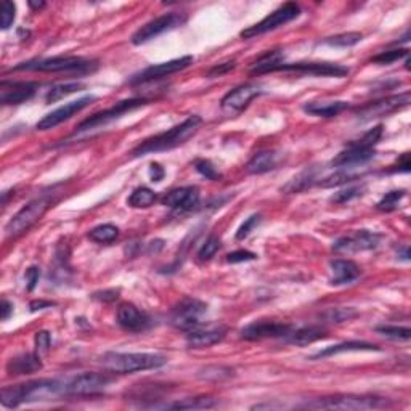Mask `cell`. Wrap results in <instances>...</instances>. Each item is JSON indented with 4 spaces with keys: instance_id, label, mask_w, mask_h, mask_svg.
I'll use <instances>...</instances> for the list:
<instances>
[{
    "instance_id": "cell-44",
    "label": "cell",
    "mask_w": 411,
    "mask_h": 411,
    "mask_svg": "<svg viewBox=\"0 0 411 411\" xmlns=\"http://www.w3.org/2000/svg\"><path fill=\"white\" fill-rule=\"evenodd\" d=\"M14 13H17V7H14L13 2H3L2 8H0V24H2L3 31L12 26L14 21Z\"/></svg>"
},
{
    "instance_id": "cell-7",
    "label": "cell",
    "mask_w": 411,
    "mask_h": 411,
    "mask_svg": "<svg viewBox=\"0 0 411 411\" xmlns=\"http://www.w3.org/2000/svg\"><path fill=\"white\" fill-rule=\"evenodd\" d=\"M147 103H148L147 98H129V100L118 101V103H116L114 106H111V108L100 111V113L90 116L89 119L82 120V123L76 127V132L72 134L71 138H76L77 135L92 132V130L103 127V125L113 123V120L119 119V118H123L124 114L130 113V111L142 108V106H145Z\"/></svg>"
},
{
    "instance_id": "cell-55",
    "label": "cell",
    "mask_w": 411,
    "mask_h": 411,
    "mask_svg": "<svg viewBox=\"0 0 411 411\" xmlns=\"http://www.w3.org/2000/svg\"><path fill=\"white\" fill-rule=\"evenodd\" d=\"M397 171L399 172H408L410 171V156H408V153H405L402 156V159H400Z\"/></svg>"
},
{
    "instance_id": "cell-12",
    "label": "cell",
    "mask_w": 411,
    "mask_h": 411,
    "mask_svg": "<svg viewBox=\"0 0 411 411\" xmlns=\"http://www.w3.org/2000/svg\"><path fill=\"white\" fill-rule=\"evenodd\" d=\"M275 71L297 72V74L317 77H344L349 74V67L336 65V63H280L273 67V72Z\"/></svg>"
},
{
    "instance_id": "cell-42",
    "label": "cell",
    "mask_w": 411,
    "mask_h": 411,
    "mask_svg": "<svg viewBox=\"0 0 411 411\" xmlns=\"http://www.w3.org/2000/svg\"><path fill=\"white\" fill-rule=\"evenodd\" d=\"M408 50L407 48H395V50L383 52L379 55L373 58V63H378V65H392V63L399 61L400 58H407Z\"/></svg>"
},
{
    "instance_id": "cell-6",
    "label": "cell",
    "mask_w": 411,
    "mask_h": 411,
    "mask_svg": "<svg viewBox=\"0 0 411 411\" xmlns=\"http://www.w3.org/2000/svg\"><path fill=\"white\" fill-rule=\"evenodd\" d=\"M96 67L95 61H89L81 56H55L43 60L28 61L14 67V71H39V72H77L87 74Z\"/></svg>"
},
{
    "instance_id": "cell-20",
    "label": "cell",
    "mask_w": 411,
    "mask_h": 411,
    "mask_svg": "<svg viewBox=\"0 0 411 411\" xmlns=\"http://www.w3.org/2000/svg\"><path fill=\"white\" fill-rule=\"evenodd\" d=\"M264 92L254 84L240 85L236 87V89L230 90L229 94L222 98L220 106L225 113H241V111H243L251 101L257 98V96H260Z\"/></svg>"
},
{
    "instance_id": "cell-19",
    "label": "cell",
    "mask_w": 411,
    "mask_h": 411,
    "mask_svg": "<svg viewBox=\"0 0 411 411\" xmlns=\"http://www.w3.org/2000/svg\"><path fill=\"white\" fill-rule=\"evenodd\" d=\"M118 325L127 333H142L151 326V318L147 313L135 307L134 304H120L116 313Z\"/></svg>"
},
{
    "instance_id": "cell-13",
    "label": "cell",
    "mask_w": 411,
    "mask_h": 411,
    "mask_svg": "<svg viewBox=\"0 0 411 411\" xmlns=\"http://www.w3.org/2000/svg\"><path fill=\"white\" fill-rule=\"evenodd\" d=\"M411 95L410 92H405V94L400 95H392L386 96V98L371 101V103H366L365 106L357 109V118L361 120H371L375 118H383V116H389L395 113V111L405 108V106L410 105Z\"/></svg>"
},
{
    "instance_id": "cell-51",
    "label": "cell",
    "mask_w": 411,
    "mask_h": 411,
    "mask_svg": "<svg viewBox=\"0 0 411 411\" xmlns=\"http://www.w3.org/2000/svg\"><path fill=\"white\" fill-rule=\"evenodd\" d=\"M118 293L116 289H108V291H100L94 294V299H98V301H105V302H111L118 299Z\"/></svg>"
},
{
    "instance_id": "cell-10",
    "label": "cell",
    "mask_w": 411,
    "mask_h": 411,
    "mask_svg": "<svg viewBox=\"0 0 411 411\" xmlns=\"http://www.w3.org/2000/svg\"><path fill=\"white\" fill-rule=\"evenodd\" d=\"M185 21H187V17L182 13L172 12V13L161 14V17L151 19V21L140 28L138 31L132 36V43L134 45H142V43L153 41V39L159 37L164 32L172 31V29L182 26Z\"/></svg>"
},
{
    "instance_id": "cell-30",
    "label": "cell",
    "mask_w": 411,
    "mask_h": 411,
    "mask_svg": "<svg viewBox=\"0 0 411 411\" xmlns=\"http://www.w3.org/2000/svg\"><path fill=\"white\" fill-rule=\"evenodd\" d=\"M317 183V176H315V171L313 169H307V171H304L296 176L294 178H291L286 185L282 188L283 193H301V191H306L308 188L313 187Z\"/></svg>"
},
{
    "instance_id": "cell-27",
    "label": "cell",
    "mask_w": 411,
    "mask_h": 411,
    "mask_svg": "<svg viewBox=\"0 0 411 411\" xmlns=\"http://www.w3.org/2000/svg\"><path fill=\"white\" fill-rule=\"evenodd\" d=\"M361 350L373 352V350H381V349H379L378 346L370 344V342H365V341H349V342H342V344H336V346L326 347L325 350H320V352H318V354L313 355L312 359L313 360L328 359V357L344 354V352H361Z\"/></svg>"
},
{
    "instance_id": "cell-41",
    "label": "cell",
    "mask_w": 411,
    "mask_h": 411,
    "mask_svg": "<svg viewBox=\"0 0 411 411\" xmlns=\"http://www.w3.org/2000/svg\"><path fill=\"white\" fill-rule=\"evenodd\" d=\"M219 249H220V240L212 235L204 241V244L201 246L200 251H198V259L202 260V262H204V260H209L214 257Z\"/></svg>"
},
{
    "instance_id": "cell-9",
    "label": "cell",
    "mask_w": 411,
    "mask_h": 411,
    "mask_svg": "<svg viewBox=\"0 0 411 411\" xmlns=\"http://www.w3.org/2000/svg\"><path fill=\"white\" fill-rule=\"evenodd\" d=\"M207 310L204 302L193 297H185L172 308L171 323L173 328L182 331H191L201 326V318Z\"/></svg>"
},
{
    "instance_id": "cell-5",
    "label": "cell",
    "mask_w": 411,
    "mask_h": 411,
    "mask_svg": "<svg viewBox=\"0 0 411 411\" xmlns=\"http://www.w3.org/2000/svg\"><path fill=\"white\" fill-rule=\"evenodd\" d=\"M390 407V402L373 395H335L307 402L304 408L310 410H381Z\"/></svg>"
},
{
    "instance_id": "cell-4",
    "label": "cell",
    "mask_w": 411,
    "mask_h": 411,
    "mask_svg": "<svg viewBox=\"0 0 411 411\" xmlns=\"http://www.w3.org/2000/svg\"><path fill=\"white\" fill-rule=\"evenodd\" d=\"M52 198L50 196H41L36 200L29 201L26 206H23L8 224L5 225V238L7 240H17L19 236L26 233V231L37 224L42 219L43 214L50 209Z\"/></svg>"
},
{
    "instance_id": "cell-43",
    "label": "cell",
    "mask_w": 411,
    "mask_h": 411,
    "mask_svg": "<svg viewBox=\"0 0 411 411\" xmlns=\"http://www.w3.org/2000/svg\"><path fill=\"white\" fill-rule=\"evenodd\" d=\"M195 167L202 177L207 178V180L217 182L222 178V173L217 171V167L214 166V164H212L211 161H207V159H198V161L195 162Z\"/></svg>"
},
{
    "instance_id": "cell-38",
    "label": "cell",
    "mask_w": 411,
    "mask_h": 411,
    "mask_svg": "<svg viewBox=\"0 0 411 411\" xmlns=\"http://www.w3.org/2000/svg\"><path fill=\"white\" fill-rule=\"evenodd\" d=\"M81 89H82V85H81V84H77V82H72V84L55 85V87H52L50 90H48V94H47V96H45V100H47V103H55V101L61 100L63 96L74 94V92L81 90Z\"/></svg>"
},
{
    "instance_id": "cell-1",
    "label": "cell",
    "mask_w": 411,
    "mask_h": 411,
    "mask_svg": "<svg viewBox=\"0 0 411 411\" xmlns=\"http://www.w3.org/2000/svg\"><path fill=\"white\" fill-rule=\"evenodd\" d=\"M56 395H66V381L39 379L26 384L3 388L0 402H2L5 408H17L21 403L50 400L52 397H56Z\"/></svg>"
},
{
    "instance_id": "cell-48",
    "label": "cell",
    "mask_w": 411,
    "mask_h": 411,
    "mask_svg": "<svg viewBox=\"0 0 411 411\" xmlns=\"http://www.w3.org/2000/svg\"><path fill=\"white\" fill-rule=\"evenodd\" d=\"M34 342H36L37 352H47L52 346V336L48 331H39L36 333V337H34Z\"/></svg>"
},
{
    "instance_id": "cell-35",
    "label": "cell",
    "mask_w": 411,
    "mask_h": 411,
    "mask_svg": "<svg viewBox=\"0 0 411 411\" xmlns=\"http://www.w3.org/2000/svg\"><path fill=\"white\" fill-rule=\"evenodd\" d=\"M214 407H215V400L212 397H206V395H202V397L183 399L172 405H167V408H173V410H207Z\"/></svg>"
},
{
    "instance_id": "cell-15",
    "label": "cell",
    "mask_w": 411,
    "mask_h": 411,
    "mask_svg": "<svg viewBox=\"0 0 411 411\" xmlns=\"http://www.w3.org/2000/svg\"><path fill=\"white\" fill-rule=\"evenodd\" d=\"M293 330V325L282 322H253L241 330L240 336L244 341H262V339H284Z\"/></svg>"
},
{
    "instance_id": "cell-28",
    "label": "cell",
    "mask_w": 411,
    "mask_h": 411,
    "mask_svg": "<svg viewBox=\"0 0 411 411\" xmlns=\"http://www.w3.org/2000/svg\"><path fill=\"white\" fill-rule=\"evenodd\" d=\"M280 164V154L277 151H259L255 153L251 161L248 162L249 173H254V176H260V173H267L273 169H277Z\"/></svg>"
},
{
    "instance_id": "cell-14",
    "label": "cell",
    "mask_w": 411,
    "mask_h": 411,
    "mask_svg": "<svg viewBox=\"0 0 411 411\" xmlns=\"http://www.w3.org/2000/svg\"><path fill=\"white\" fill-rule=\"evenodd\" d=\"M193 60H195V58H193L191 55H187V56L176 58V60H171L166 63H159V65L148 66V67H145L143 71H140V72H137V74H134L132 77H130L129 84L130 85L147 84V82H153L156 79H162V77H166V76L176 74V72L185 70V67L190 66Z\"/></svg>"
},
{
    "instance_id": "cell-11",
    "label": "cell",
    "mask_w": 411,
    "mask_h": 411,
    "mask_svg": "<svg viewBox=\"0 0 411 411\" xmlns=\"http://www.w3.org/2000/svg\"><path fill=\"white\" fill-rule=\"evenodd\" d=\"M113 383V378L106 373H82L74 378L66 379V395H95L105 390Z\"/></svg>"
},
{
    "instance_id": "cell-8",
    "label": "cell",
    "mask_w": 411,
    "mask_h": 411,
    "mask_svg": "<svg viewBox=\"0 0 411 411\" xmlns=\"http://www.w3.org/2000/svg\"><path fill=\"white\" fill-rule=\"evenodd\" d=\"M301 14V7L294 2H288L282 5V7L275 10L270 14H267L262 21H259L254 26H249L244 31H241V37L243 39H253L255 36H262L265 32L275 31V29L284 26L293 19H296Z\"/></svg>"
},
{
    "instance_id": "cell-52",
    "label": "cell",
    "mask_w": 411,
    "mask_h": 411,
    "mask_svg": "<svg viewBox=\"0 0 411 411\" xmlns=\"http://www.w3.org/2000/svg\"><path fill=\"white\" fill-rule=\"evenodd\" d=\"M149 177H151V182H161L164 177V169L158 162H153L149 166Z\"/></svg>"
},
{
    "instance_id": "cell-22",
    "label": "cell",
    "mask_w": 411,
    "mask_h": 411,
    "mask_svg": "<svg viewBox=\"0 0 411 411\" xmlns=\"http://www.w3.org/2000/svg\"><path fill=\"white\" fill-rule=\"evenodd\" d=\"M226 328L225 326H211V328H196V330L188 331L187 344L191 349H206V347L215 346L225 339Z\"/></svg>"
},
{
    "instance_id": "cell-45",
    "label": "cell",
    "mask_w": 411,
    "mask_h": 411,
    "mask_svg": "<svg viewBox=\"0 0 411 411\" xmlns=\"http://www.w3.org/2000/svg\"><path fill=\"white\" fill-rule=\"evenodd\" d=\"M257 259V254L251 253V251L246 249H240V251H233L226 255V262L229 264H241V262H251V260Z\"/></svg>"
},
{
    "instance_id": "cell-50",
    "label": "cell",
    "mask_w": 411,
    "mask_h": 411,
    "mask_svg": "<svg viewBox=\"0 0 411 411\" xmlns=\"http://www.w3.org/2000/svg\"><path fill=\"white\" fill-rule=\"evenodd\" d=\"M39 278H41V270L37 267H29L26 270V283H28V291H32L34 288L37 286Z\"/></svg>"
},
{
    "instance_id": "cell-25",
    "label": "cell",
    "mask_w": 411,
    "mask_h": 411,
    "mask_svg": "<svg viewBox=\"0 0 411 411\" xmlns=\"http://www.w3.org/2000/svg\"><path fill=\"white\" fill-rule=\"evenodd\" d=\"M326 331L320 326H293V330L289 331V335L284 337V342L293 346H308L313 344V342L325 339Z\"/></svg>"
},
{
    "instance_id": "cell-53",
    "label": "cell",
    "mask_w": 411,
    "mask_h": 411,
    "mask_svg": "<svg viewBox=\"0 0 411 411\" xmlns=\"http://www.w3.org/2000/svg\"><path fill=\"white\" fill-rule=\"evenodd\" d=\"M12 313H13V304L8 302L7 299H3L2 307H0V318H2V322H7Z\"/></svg>"
},
{
    "instance_id": "cell-34",
    "label": "cell",
    "mask_w": 411,
    "mask_h": 411,
    "mask_svg": "<svg viewBox=\"0 0 411 411\" xmlns=\"http://www.w3.org/2000/svg\"><path fill=\"white\" fill-rule=\"evenodd\" d=\"M359 317L355 308L350 307H333L328 308L320 315V318L325 323H344V322H350L354 318Z\"/></svg>"
},
{
    "instance_id": "cell-40",
    "label": "cell",
    "mask_w": 411,
    "mask_h": 411,
    "mask_svg": "<svg viewBox=\"0 0 411 411\" xmlns=\"http://www.w3.org/2000/svg\"><path fill=\"white\" fill-rule=\"evenodd\" d=\"M376 331H378L379 335H383L384 337H388V339H392V341H408L411 337L410 328H403V326L386 325V326H378L376 328Z\"/></svg>"
},
{
    "instance_id": "cell-23",
    "label": "cell",
    "mask_w": 411,
    "mask_h": 411,
    "mask_svg": "<svg viewBox=\"0 0 411 411\" xmlns=\"http://www.w3.org/2000/svg\"><path fill=\"white\" fill-rule=\"evenodd\" d=\"M376 156L375 148H363L359 145L349 143V147L344 151H341L337 156L333 159L331 164L335 167H357L361 164H366Z\"/></svg>"
},
{
    "instance_id": "cell-18",
    "label": "cell",
    "mask_w": 411,
    "mask_h": 411,
    "mask_svg": "<svg viewBox=\"0 0 411 411\" xmlns=\"http://www.w3.org/2000/svg\"><path fill=\"white\" fill-rule=\"evenodd\" d=\"M37 82H0V103L2 105H21L26 103L37 94Z\"/></svg>"
},
{
    "instance_id": "cell-29",
    "label": "cell",
    "mask_w": 411,
    "mask_h": 411,
    "mask_svg": "<svg viewBox=\"0 0 411 411\" xmlns=\"http://www.w3.org/2000/svg\"><path fill=\"white\" fill-rule=\"evenodd\" d=\"M349 108L347 101H310L304 105V111L318 118H335Z\"/></svg>"
},
{
    "instance_id": "cell-47",
    "label": "cell",
    "mask_w": 411,
    "mask_h": 411,
    "mask_svg": "<svg viewBox=\"0 0 411 411\" xmlns=\"http://www.w3.org/2000/svg\"><path fill=\"white\" fill-rule=\"evenodd\" d=\"M212 370H214V373H211V371L207 368L204 371H201L200 378L222 379V378H230V376H231V370L230 368H224V366H212Z\"/></svg>"
},
{
    "instance_id": "cell-36",
    "label": "cell",
    "mask_w": 411,
    "mask_h": 411,
    "mask_svg": "<svg viewBox=\"0 0 411 411\" xmlns=\"http://www.w3.org/2000/svg\"><path fill=\"white\" fill-rule=\"evenodd\" d=\"M361 34L360 32H344V34H337V36L328 37L323 41V43L331 47H341V48H347V47H354L361 41Z\"/></svg>"
},
{
    "instance_id": "cell-56",
    "label": "cell",
    "mask_w": 411,
    "mask_h": 411,
    "mask_svg": "<svg viewBox=\"0 0 411 411\" xmlns=\"http://www.w3.org/2000/svg\"><path fill=\"white\" fill-rule=\"evenodd\" d=\"M29 7L32 10H42L45 7V2H32V0H29Z\"/></svg>"
},
{
    "instance_id": "cell-31",
    "label": "cell",
    "mask_w": 411,
    "mask_h": 411,
    "mask_svg": "<svg viewBox=\"0 0 411 411\" xmlns=\"http://www.w3.org/2000/svg\"><path fill=\"white\" fill-rule=\"evenodd\" d=\"M283 52L282 50H272L267 52L265 55L259 58L253 66V74H265V72H273V67L283 63Z\"/></svg>"
},
{
    "instance_id": "cell-2",
    "label": "cell",
    "mask_w": 411,
    "mask_h": 411,
    "mask_svg": "<svg viewBox=\"0 0 411 411\" xmlns=\"http://www.w3.org/2000/svg\"><path fill=\"white\" fill-rule=\"evenodd\" d=\"M201 124H202L201 116L193 114V116H190V118H187L185 120H183L182 124L176 125V127L169 129V130H166V132L154 135V137L143 140V142L134 149L132 156L142 158V156H147V154L169 151V149L180 147V145L187 143L188 140H190L193 135L200 130Z\"/></svg>"
},
{
    "instance_id": "cell-26",
    "label": "cell",
    "mask_w": 411,
    "mask_h": 411,
    "mask_svg": "<svg viewBox=\"0 0 411 411\" xmlns=\"http://www.w3.org/2000/svg\"><path fill=\"white\" fill-rule=\"evenodd\" d=\"M39 370H42V361L37 354H21L7 363L8 375H31Z\"/></svg>"
},
{
    "instance_id": "cell-46",
    "label": "cell",
    "mask_w": 411,
    "mask_h": 411,
    "mask_svg": "<svg viewBox=\"0 0 411 411\" xmlns=\"http://www.w3.org/2000/svg\"><path fill=\"white\" fill-rule=\"evenodd\" d=\"M259 222H260V215H259V214H254V215H251L249 219H246V220H244V224L240 226L238 233H236V240H244V238H248L249 233L254 230V226L257 225Z\"/></svg>"
},
{
    "instance_id": "cell-33",
    "label": "cell",
    "mask_w": 411,
    "mask_h": 411,
    "mask_svg": "<svg viewBox=\"0 0 411 411\" xmlns=\"http://www.w3.org/2000/svg\"><path fill=\"white\" fill-rule=\"evenodd\" d=\"M118 236H119V229L111 224L98 225L89 231V240L94 241V243H98V244L113 243Z\"/></svg>"
},
{
    "instance_id": "cell-17",
    "label": "cell",
    "mask_w": 411,
    "mask_h": 411,
    "mask_svg": "<svg viewBox=\"0 0 411 411\" xmlns=\"http://www.w3.org/2000/svg\"><path fill=\"white\" fill-rule=\"evenodd\" d=\"M94 100H95L94 95H85L79 100H74V101H71V103H66V105L60 106V108H56L55 111H52V113L43 116V118L37 123L36 129L42 130V132H43V130L55 129L56 125H60L61 123H65V120L71 119L74 114L81 113V111L84 108H87V106H89Z\"/></svg>"
},
{
    "instance_id": "cell-16",
    "label": "cell",
    "mask_w": 411,
    "mask_h": 411,
    "mask_svg": "<svg viewBox=\"0 0 411 411\" xmlns=\"http://www.w3.org/2000/svg\"><path fill=\"white\" fill-rule=\"evenodd\" d=\"M381 235L370 230H359L349 236H342L333 244V251L341 254H352L359 251H370L378 248Z\"/></svg>"
},
{
    "instance_id": "cell-3",
    "label": "cell",
    "mask_w": 411,
    "mask_h": 411,
    "mask_svg": "<svg viewBox=\"0 0 411 411\" xmlns=\"http://www.w3.org/2000/svg\"><path fill=\"white\" fill-rule=\"evenodd\" d=\"M167 363L162 355L158 354H123V352H106L100 359V365L111 373L130 375L138 371L158 370Z\"/></svg>"
},
{
    "instance_id": "cell-54",
    "label": "cell",
    "mask_w": 411,
    "mask_h": 411,
    "mask_svg": "<svg viewBox=\"0 0 411 411\" xmlns=\"http://www.w3.org/2000/svg\"><path fill=\"white\" fill-rule=\"evenodd\" d=\"M53 306H55V304L48 302V301H32L29 308H31V312H37V310H43V308L53 307Z\"/></svg>"
},
{
    "instance_id": "cell-37",
    "label": "cell",
    "mask_w": 411,
    "mask_h": 411,
    "mask_svg": "<svg viewBox=\"0 0 411 411\" xmlns=\"http://www.w3.org/2000/svg\"><path fill=\"white\" fill-rule=\"evenodd\" d=\"M405 196H407V191H405V190L389 191V193H386V196L378 202V206H376V207H378V209L383 211V212H392V211L397 209L400 201H402Z\"/></svg>"
},
{
    "instance_id": "cell-21",
    "label": "cell",
    "mask_w": 411,
    "mask_h": 411,
    "mask_svg": "<svg viewBox=\"0 0 411 411\" xmlns=\"http://www.w3.org/2000/svg\"><path fill=\"white\" fill-rule=\"evenodd\" d=\"M200 202V188L198 187H182L176 190L169 191L162 198V204L171 207V209L187 212L191 211L193 207L198 206Z\"/></svg>"
},
{
    "instance_id": "cell-49",
    "label": "cell",
    "mask_w": 411,
    "mask_h": 411,
    "mask_svg": "<svg viewBox=\"0 0 411 411\" xmlns=\"http://www.w3.org/2000/svg\"><path fill=\"white\" fill-rule=\"evenodd\" d=\"M236 66L235 61H226V63H222V65H217L212 67V70H209V72H207V76L209 77H220L222 74H225V72H229L233 70V67Z\"/></svg>"
},
{
    "instance_id": "cell-32",
    "label": "cell",
    "mask_w": 411,
    "mask_h": 411,
    "mask_svg": "<svg viewBox=\"0 0 411 411\" xmlns=\"http://www.w3.org/2000/svg\"><path fill=\"white\" fill-rule=\"evenodd\" d=\"M154 201H156V193L147 187H140L135 188L132 195L129 196L127 204L134 209H147V207L154 204Z\"/></svg>"
},
{
    "instance_id": "cell-24",
    "label": "cell",
    "mask_w": 411,
    "mask_h": 411,
    "mask_svg": "<svg viewBox=\"0 0 411 411\" xmlns=\"http://www.w3.org/2000/svg\"><path fill=\"white\" fill-rule=\"evenodd\" d=\"M331 267V284L335 286H342V284H349L355 282L360 277L361 270L354 260L349 259H335L330 264Z\"/></svg>"
},
{
    "instance_id": "cell-39",
    "label": "cell",
    "mask_w": 411,
    "mask_h": 411,
    "mask_svg": "<svg viewBox=\"0 0 411 411\" xmlns=\"http://www.w3.org/2000/svg\"><path fill=\"white\" fill-rule=\"evenodd\" d=\"M365 190H366L365 185H355V187L344 188V190L337 191L331 196V202H336V204H346V202H349L352 200H355V198L363 195Z\"/></svg>"
}]
</instances>
